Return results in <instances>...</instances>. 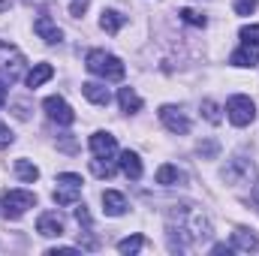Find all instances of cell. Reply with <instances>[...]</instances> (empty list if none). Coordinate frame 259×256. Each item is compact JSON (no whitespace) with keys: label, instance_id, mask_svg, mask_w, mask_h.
Wrapping results in <instances>:
<instances>
[{"label":"cell","instance_id":"f546056e","mask_svg":"<svg viewBox=\"0 0 259 256\" xmlns=\"http://www.w3.org/2000/svg\"><path fill=\"white\" fill-rule=\"evenodd\" d=\"M58 184H69V187H81V175H72V172H64V175H58Z\"/></svg>","mask_w":259,"mask_h":256},{"label":"cell","instance_id":"7a4b0ae2","mask_svg":"<svg viewBox=\"0 0 259 256\" xmlns=\"http://www.w3.org/2000/svg\"><path fill=\"white\" fill-rule=\"evenodd\" d=\"M84 66H88V72H94V75H100V78H109V81H121V78H124V72H127V69H124V64H121L115 55L100 52V49L88 52Z\"/></svg>","mask_w":259,"mask_h":256},{"label":"cell","instance_id":"836d02e7","mask_svg":"<svg viewBox=\"0 0 259 256\" xmlns=\"http://www.w3.org/2000/svg\"><path fill=\"white\" fill-rule=\"evenodd\" d=\"M72 256V253H78V250H75V247H52V250H49V256Z\"/></svg>","mask_w":259,"mask_h":256},{"label":"cell","instance_id":"e575fe53","mask_svg":"<svg viewBox=\"0 0 259 256\" xmlns=\"http://www.w3.org/2000/svg\"><path fill=\"white\" fill-rule=\"evenodd\" d=\"M61 151H66V154H75V142H72L69 136H64V139H61Z\"/></svg>","mask_w":259,"mask_h":256},{"label":"cell","instance_id":"d6986e66","mask_svg":"<svg viewBox=\"0 0 259 256\" xmlns=\"http://www.w3.org/2000/svg\"><path fill=\"white\" fill-rule=\"evenodd\" d=\"M52 75H55V66L52 64H36L27 72V88H39V84H46Z\"/></svg>","mask_w":259,"mask_h":256},{"label":"cell","instance_id":"83f0119b","mask_svg":"<svg viewBox=\"0 0 259 256\" xmlns=\"http://www.w3.org/2000/svg\"><path fill=\"white\" fill-rule=\"evenodd\" d=\"M232 6H235V15H250V12H256L259 0H235Z\"/></svg>","mask_w":259,"mask_h":256},{"label":"cell","instance_id":"ac0fdd59","mask_svg":"<svg viewBox=\"0 0 259 256\" xmlns=\"http://www.w3.org/2000/svg\"><path fill=\"white\" fill-rule=\"evenodd\" d=\"M127 24V18L118 12V9H103V18H100V27L106 30V33H118L121 27Z\"/></svg>","mask_w":259,"mask_h":256},{"label":"cell","instance_id":"4dcf8cb0","mask_svg":"<svg viewBox=\"0 0 259 256\" xmlns=\"http://www.w3.org/2000/svg\"><path fill=\"white\" fill-rule=\"evenodd\" d=\"M75 220H78V226L91 229V214H88V208H84V205H78V208H75Z\"/></svg>","mask_w":259,"mask_h":256},{"label":"cell","instance_id":"d590c367","mask_svg":"<svg viewBox=\"0 0 259 256\" xmlns=\"http://www.w3.org/2000/svg\"><path fill=\"white\" fill-rule=\"evenodd\" d=\"M3 103H6V81L0 78V106H3Z\"/></svg>","mask_w":259,"mask_h":256},{"label":"cell","instance_id":"7c38bea8","mask_svg":"<svg viewBox=\"0 0 259 256\" xmlns=\"http://www.w3.org/2000/svg\"><path fill=\"white\" fill-rule=\"evenodd\" d=\"M81 94H84L94 106H109V103H112L109 88H106V84H100V81H84V84H81Z\"/></svg>","mask_w":259,"mask_h":256},{"label":"cell","instance_id":"5bb4252c","mask_svg":"<svg viewBox=\"0 0 259 256\" xmlns=\"http://www.w3.org/2000/svg\"><path fill=\"white\" fill-rule=\"evenodd\" d=\"M121 172L127 175L130 181H139L142 178V160H139L136 151H124L121 154Z\"/></svg>","mask_w":259,"mask_h":256},{"label":"cell","instance_id":"d4e9b609","mask_svg":"<svg viewBox=\"0 0 259 256\" xmlns=\"http://www.w3.org/2000/svg\"><path fill=\"white\" fill-rule=\"evenodd\" d=\"M241 42H244V46H259V24L241 27Z\"/></svg>","mask_w":259,"mask_h":256},{"label":"cell","instance_id":"ba28073f","mask_svg":"<svg viewBox=\"0 0 259 256\" xmlns=\"http://www.w3.org/2000/svg\"><path fill=\"white\" fill-rule=\"evenodd\" d=\"M223 178H226L229 184H250V181H253V163H247L244 157H238V160H232V163L226 166Z\"/></svg>","mask_w":259,"mask_h":256},{"label":"cell","instance_id":"ffe728a7","mask_svg":"<svg viewBox=\"0 0 259 256\" xmlns=\"http://www.w3.org/2000/svg\"><path fill=\"white\" fill-rule=\"evenodd\" d=\"M118 103H121V109H124V112H139V109H142V97H139L133 88H121Z\"/></svg>","mask_w":259,"mask_h":256},{"label":"cell","instance_id":"4fadbf2b","mask_svg":"<svg viewBox=\"0 0 259 256\" xmlns=\"http://www.w3.org/2000/svg\"><path fill=\"white\" fill-rule=\"evenodd\" d=\"M103 208H106V214H109V217H121V214L127 211V199H124V193L106 190V193H103Z\"/></svg>","mask_w":259,"mask_h":256},{"label":"cell","instance_id":"30bf717a","mask_svg":"<svg viewBox=\"0 0 259 256\" xmlns=\"http://www.w3.org/2000/svg\"><path fill=\"white\" fill-rule=\"evenodd\" d=\"M33 30H36V36L39 39H46L49 46H55V42H61V36H64V30L49 18V15H39L36 21H33Z\"/></svg>","mask_w":259,"mask_h":256},{"label":"cell","instance_id":"6da1fadb","mask_svg":"<svg viewBox=\"0 0 259 256\" xmlns=\"http://www.w3.org/2000/svg\"><path fill=\"white\" fill-rule=\"evenodd\" d=\"M169 235H172V250H184L196 241L211 235V223L196 205H175L169 211Z\"/></svg>","mask_w":259,"mask_h":256},{"label":"cell","instance_id":"2e32d148","mask_svg":"<svg viewBox=\"0 0 259 256\" xmlns=\"http://www.w3.org/2000/svg\"><path fill=\"white\" fill-rule=\"evenodd\" d=\"M229 64H235V66H256L259 64V46H241L238 52H232Z\"/></svg>","mask_w":259,"mask_h":256},{"label":"cell","instance_id":"8fae6325","mask_svg":"<svg viewBox=\"0 0 259 256\" xmlns=\"http://www.w3.org/2000/svg\"><path fill=\"white\" fill-rule=\"evenodd\" d=\"M91 151H94L97 157H103V160H112L115 151H118V142H115V136H109V133H94V136H91Z\"/></svg>","mask_w":259,"mask_h":256},{"label":"cell","instance_id":"f1b7e54d","mask_svg":"<svg viewBox=\"0 0 259 256\" xmlns=\"http://www.w3.org/2000/svg\"><path fill=\"white\" fill-rule=\"evenodd\" d=\"M88 3H91V0H72V3H69V15H72V18H81L84 9H88Z\"/></svg>","mask_w":259,"mask_h":256},{"label":"cell","instance_id":"9a60e30c","mask_svg":"<svg viewBox=\"0 0 259 256\" xmlns=\"http://www.w3.org/2000/svg\"><path fill=\"white\" fill-rule=\"evenodd\" d=\"M154 181H157V184H163V187H172V184H184V181H187V175H184L181 169H175V166H160V169H157V175H154Z\"/></svg>","mask_w":259,"mask_h":256},{"label":"cell","instance_id":"4316f807","mask_svg":"<svg viewBox=\"0 0 259 256\" xmlns=\"http://www.w3.org/2000/svg\"><path fill=\"white\" fill-rule=\"evenodd\" d=\"M181 21H187L193 27H205V15L196 12V9H181Z\"/></svg>","mask_w":259,"mask_h":256},{"label":"cell","instance_id":"5b68a950","mask_svg":"<svg viewBox=\"0 0 259 256\" xmlns=\"http://www.w3.org/2000/svg\"><path fill=\"white\" fill-rule=\"evenodd\" d=\"M21 69H24V55L15 46H9V42L0 39V72H6L9 81H15L21 75Z\"/></svg>","mask_w":259,"mask_h":256},{"label":"cell","instance_id":"484cf974","mask_svg":"<svg viewBox=\"0 0 259 256\" xmlns=\"http://www.w3.org/2000/svg\"><path fill=\"white\" fill-rule=\"evenodd\" d=\"M202 115H205V121H211V124H220V109H217V103L205 100V103H202Z\"/></svg>","mask_w":259,"mask_h":256},{"label":"cell","instance_id":"74e56055","mask_svg":"<svg viewBox=\"0 0 259 256\" xmlns=\"http://www.w3.org/2000/svg\"><path fill=\"white\" fill-rule=\"evenodd\" d=\"M253 202H256V205H259V184H256V187H253Z\"/></svg>","mask_w":259,"mask_h":256},{"label":"cell","instance_id":"277c9868","mask_svg":"<svg viewBox=\"0 0 259 256\" xmlns=\"http://www.w3.org/2000/svg\"><path fill=\"white\" fill-rule=\"evenodd\" d=\"M226 115H229V121H232L235 127H247V124L256 118V106H253L250 97L235 94V97H229V103H226Z\"/></svg>","mask_w":259,"mask_h":256},{"label":"cell","instance_id":"3957f363","mask_svg":"<svg viewBox=\"0 0 259 256\" xmlns=\"http://www.w3.org/2000/svg\"><path fill=\"white\" fill-rule=\"evenodd\" d=\"M33 205H36V196L30 190H3V217L6 220H18Z\"/></svg>","mask_w":259,"mask_h":256},{"label":"cell","instance_id":"cb8c5ba5","mask_svg":"<svg viewBox=\"0 0 259 256\" xmlns=\"http://www.w3.org/2000/svg\"><path fill=\"white\" fill-rule=\"evenodd\" d=\"M91 172H94L97 178H112L118 169H115L112 163H103V157H97V160H91Z\"/></svg>","mask_w":259,"mask_h":256},{"label":"cell","instance_id":"d6a6232c","mask_svg":"<svg viewBox=\"0 0 259 256\" xmlns=\"http://www.w3.org/2000/svg\"><path fill=\"white\" fill-rule=\"evenodd\" d=\"M199 154H202V157H214V154H217V142H205V145H199Z\"/></svg>","mask_w":259,"mask_h":256},{"label":"cell","instance_id":"e0dca14e","mask_svg":"<svg viewBox=\"0 0 259 256\" xmlns=\"http://www.w3.org/2000/svg\"><path fill=\"white\" fill-rule=\"evenodd\" d=\"M259 247V241H256V235L250 232V229H235L232 232V250H256Z\"/></svg>","mask_w":259,"mask_h":256},{"label":"cell","instance_id":"8992f818","mask_svg":"<svg viewBox=\"0 0 259 256\" xmlns=\"http://www.w3.org/2000/svg\"><path fill=\"white\" fill-rule=\"evenodd\" d=\"M42 109H46V115H49L52 121H58L61 127H69V124L75 121V112L69 109V103H66L64 97H46Z\"/></svg>","mask_w":259,"mask_h":256},{"label":"cell","instance_id":"7402d4cb","mask_svg":"<svg viewBox=\"0 0 259 256\" xmlns=\"http://www.w3.org/2000/svg\"><path fill=\"white\" fill-rule=\"evenodd\" d=\"M15 175H18L21 181H27V184H33V181L39 178V169H36L33 163H27V160H15Z\"/></svg>","mask_w":259,"mask_h":256},{"label":"cell","instance_id":"52a82bcc","mask_svg":"<svg viewBox=\"0 0 259 256\" xmlns=\"http://www.w3.org/2000/svg\"><path fill=\"white\" fill-rule=\"evenodd\" d=\"M160 121L166 124L169 133H178V136H187V133H190L187 115H184L181 109H175V106H163V109H160Z\"/></svg>","mask_w":259,"mask_h":256},{"label":"cell","instance_id":"8d00e7d4","mask_svg":"<svg viewBox=\"0 0 259 256\" xmlns=\"http://www.w3.org/2000/svg\"><path fill=\"white\" fill-rule=\"evenodd\" d=\"M9 3H12V0H0V12H6V9H9Z\"/></svg>","mask_w":259,"mask_h":256},{"label":"cell","instance_id":"9c48e42d","mask_svg":"<svg viewBox=\"0 0 259 256\" xmlns=\"http://www.w3.org/2000/svg\"><path fill=\"white\" fill-rule=\"evenodd\" d=\"M36 232L46 235V238H61V235H64V217H61L58 211H46V214H39V220H36Z\"/></svg>","mask_w":259,"mask_h":256},{"label":"cell","instance_id":"1f68e13d","mask_svg":"<svg viewBox=\"0 0 259 256\" xmlns=\"http://www.w3.org/2000/svg\"><path fill=\"white\" fill-rule=\"evenodd\" d=\"M9 145H12V130L6 127V124H0V151L9 148Z\"/></svg>","mask_w":259,"mask_h":256},{"label":"cell","instance_id":"603a6c76","mask_svg":"<svg viewBox=\"0 0 259 256\" xmlns=\"http://www.w3.org/2000/svg\"><path fill=\"white\" fill-rule=\"evenodd\" d=\"M145 247V235H130L124 241H118V250L121 253H139Z\"/></svg>","mask_w":259,"mask_h":256},{"label":"cell","instance_id":"44dd1931","mask_svg":"<svg viewBox=\"0 0 259 256\" xmlns=\"http://www.w3.org/2000/svg\"><path fill=\"white\" fill-rule=\"evenodd\" d=\"M78 196H81V187L58 184V190H55V202H58V205H75V202H78Z\"/></svg>","mask_w":259,"mask_h":256}]
</instances>
